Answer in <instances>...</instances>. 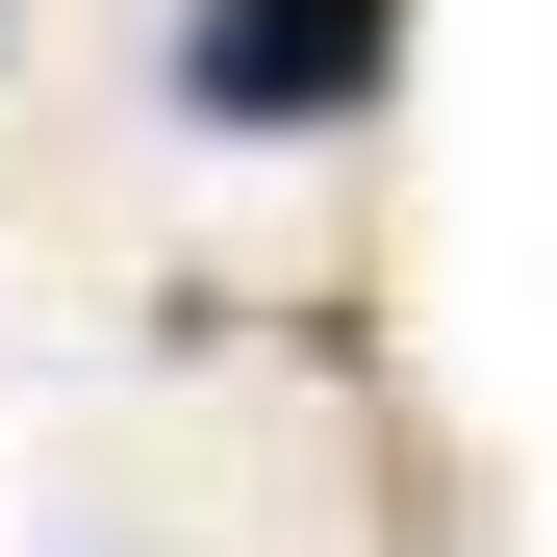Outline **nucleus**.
Segmentation results:
<instances>
[{
	"label": "nucleus",
	"mask_w": 557,
	"mask_h": 557,
	"mask_svg": "<svg viewBox=\"0 0 557 557\" xmlns=\"http://www.w3.org/2000/svg\"><path fill=\"white\" fill-rule=\"evenodd\" d=\"M381 51H406V0H203L177 26V102L203 127H355Z\"/></svg>",
	"instance_id": "f257e3e1"
}]
</instances>
